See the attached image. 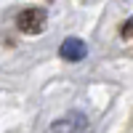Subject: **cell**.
Here are the masks:
<instances>
[{
    "instance_id": "obj_1",
    "label": "cell",
    "mask_w": 133,
    "mask_h": 133,
    "mask_svg": "<svg viewBox=\"0 0 133 133\" xmlns=\"http://www.w3.org/2000/svg\"><path fill=\"white\" fill-rule=\"evenodd\" d=\"M45 21H48V11L24 8V11H19V16H16V27L24 32V35H40V32L45 29Z\"/></svg>"
},
{
    "instance_id": "obj_2",
    "label": "cell",
    "mask_w": 133,
    "mask_h": 133,
    "mask_svg": "<svg viewBox=\"0 0 133 133\" xmlns=\"http://www.w3.org/2000/svg\"><path fill=\"white\" fill-rule=\"evenodd\" d=\"M59 56L64 61H83L88 56V45L80 37H66L61 45H59Z\"/></svg>"
},
{
    "instance_id": "obj_3",
    "label": "cell",
    "mask_w": 133,
    "mask_h": 133,
    "mask_svg": "<svg viewBox=\"0 0 133 133\" xmlns=\"http://www.w3.org/2000/svg\"><path fill=\"white\" fill-rule=\"evenodd\" d=\"M120 32H123V37H130V35H133V19H128L125 24H123V29H120Z\"/></svg>"
}]
</instances>
